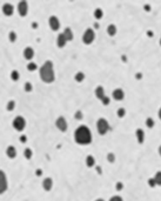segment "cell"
<instances>
[{
	"instance_id": "6da1fadb",
	"label": "cell",
	"mask_w": 161,
	"mask_h": 201,
	"mask_svg": "<svg viewBox=\"0 0 161 201\" xmlns=\"http://www.w3.org/2000/svg\"><path fill=\"white\" fill-rule=\"evenodd\" d=\"M74 140L79 145H88L92 142V133L87 126H80L74 132Z\"/></svg>"
},
{
	"instance_id": "7a4b0ae2",
	"label": "cell",
	"mask_w": 161,
	"mask_h": 201,
	"mask_svg": "<svg viewBox=\"0 0 161 201\" xmlns=\"http://www.w3.org/2000/svg\"><path fill=\"white\" fill-rule=\"evenodd\" d=\"M40 78L46 83H51L54 81L55 74H54L53 63H52V61L47 60V61H45V64L40 67Z\"/></svg>"
},
{
	"instance_id": "3957f363",
	"label": "cell",
	"mask_w": 161,
	"mask_h": 201,
	"mask_svg": "<svg viewBox=\"0 0 161 201\" xmlns=\"http://www.w3.org/2000/svg\"><path fill=\"white\" fill-rule=\"evenodd\" d=\"M97 128H98L99 134L105 135L109 131V123H108V121L105 118H100L97 121Z\"/></svg>"
},
{
	"instance_id": "277c9868",
	"label": "cell",
	"mask_w": 161,
	"mask_h": 201,
	"mask_svg": "<svg viewBox=\"0 0 161 201\" xmlns=\"http://www.w3.org/2000/svg\"><path fill=\"white\" fill-rule=\"evenodd\" d=\"M12 125H13L14 129H17L18 132H23L25 129V127H26V120H25V118H23L21 115H18V117L14 118Z\"/></svg>"
},
{
	"instance_id": "5b68a950",
	"label": "cell",
	"mask_w": 161,
	"mask_h": 201,
	"mask_svg": "<svg viewBox=\"0 0 161 201\" xmlns=\"http://www.w3.org/2000/svg\"><path fill=\"white\" fill-rule=\"evenodd\" d=\"M95 39V33H94V31L92 28H87V30L83 32V44L86 45H89L92 44L93 41Z\"/></svg>"
},
{
	"instance_id": "8992f818",
	"label": "cell",
	"mask_w": 161,
	"mask_h": 201,
	"mask_svg": "<svg viewBox=\"0 0 161 201\" xmlns=\"http://www.w3.org/2000/svg\"><path fill=\"white\" fill-rule=\"evenodd\" d=\"M95 97L98 99H100L101 101H103V105H109V98L106 97V94H105V91H103V86H99L95 88Z\"/></svg>"
},
{
	"instance_id": "52a82bcc",
	"label": "cell",
	"mask_w": 161,
	"mask_h": 201,
	"mask_svg": "<svg viewBox=\"0 0 161 201\" xmlns=\"http://www.w3.org/2000/svg\"><path fill=\"white\" fill-rule=\"evenodd\" d=\"M55 126L58 128L59 131H61V132H66V129H67V123H66V119L63 118V117H59L57 120H55Z\"/></svg>"
},
{
	"instance_id": "ba28073f",
	"label": "cell",
	"mask_w": 161,
	"mask_h": 201,
	"mask_svg": "<svg viewBox=\"0 0 161 201\" xmlns=\"http://www.w3.org/2000/svg\"><path fill=\"white\" fill-rule=\"evenodd\" d=\"M7 189V179L6 174L3 171H0V194L5 193Z\"/></svg>"
},
{
	"instance_id": "9c48e42d",
	"label": "cell",
	"mask_w": 161,
	"mask_h": 201,
	"mask_svg": "<svg viewBox=\"0 0 161 201\" xmlns=\"http://www.w3.org/2000/svg\"><path fill=\"white\" fill-rule=\"evenodd\" d=\"M18 12H19V14L21 17H25V15L27 14V12H28V4H27V1H20L19 4H18Z\"/></svg>"
},
{
	"instance_id": "30bf717a",
	"label": "cell",
	"mask_w": 161,
	"mask_h": 201,
	"mask_svg": "<svg viewBox=\"0 0 161 201\" xmlns=\"http://www.w3.org/2000/svg\"><path fill=\"white\" fill-rule=\"evenodd\" d=\"M48 24H49V27L53 31H58L59 28H60V21H59V19L55 15H51V17H49Z\"/></svg>"
},
{
	"instance_id": "8fae6325",
	"label": "cell",
	"mask_w": 161,
	"mask_h": 201,
	"mask_svg": "<svg viewBox=\"0 0 161 201\" xmlns=\"http://www.w3.org/2000/svg\"><path fill=\"white\" fill-rule=\"evenodd\" d=\"M1 10H3V12H4V14L5 15H12L13 14V12H14V7H13V5L10 4V3H6V4L3 5Z\"/></svg>"
},
{
	"instance_id": "7c38bea8",
	"label": "cell",
	"mask_w": 161,
	"mask_h": 201,
	"mask_svg": "<svg viewBox=\"0 0 161 201\" xmlns=\"http://www.w3.org/2000/svg\"><path fill=\"white\" fill-rule=\"evenodd\" d=\"M112 97H113L114 100H117V101H121L122 99L125 98V92L120 88H117V89H114V91H113Z\"/></svg>"
},
{
	"instance_id": "4fadbf2b",
	"label": "cell",
	"mask_w": 161,
	"mask_h": 201,
	"mask_svg": "<svg viewBox=\"0 0 161 201\" xmlns=\"http://www.w3.org/2000/svg\"><path fill=\"white\" fill-rule=\"evenodd\" d=\"M43 187H44L45 191H51L52 189V187H53V180L51 179V178H46L44 179V181H43Z\"/></svg>"
},
{
	"instance_id": "5bb4252c",
	"label": "cell",
	"mask_w": 161,
	"mask_h": 201,
	"mask_svg": "<svg viewBox=\"0 0 161 201\" xmlns=\"http://www.w3.org/2000/svg\"><path fill=\"white\" fill-rule=\"evenodd\" d=\"M24 57L25 59L31 60L34 57V49L32 48V47H26V48L24 49Z\"/></svg>"
},
{
	"instance_id": "9a60e30c",
	"label": "cell",
	"mask_w": 161,
	"mask_h": 201,
	"mask_svg": "<svg viewBox=\"0 0 161 201\" xmlns=\"http://www.w3.org/2000/svg\"><path fill=\"white\" fill-rule=\"evenodd\" d=\"M6 154H7V157L10 158V159H14L17 157V151H15L14 146H8V147L6 148Z\"/></svg>"
},
{
	"instance_id": "2e32d148",
	"label": "cell",
	"mask_w": 161,
	"mask_h": 201,
	"mask_svg": "<svg viewBox=\"0 0 161 201\" xmlns=\"http://www.w3.org/2000/svg\"><path fill=\"white\" fill-rule=\"evenodd\" d=\"M66 43H67V40H66V38H65V35H63V33H60V34L58 35V39H57V45H58V47H63L65 45H66Z\"/></svg>"
},
{
	"instance_id": "e0dca14e",
	"label": "cell",
	"mask_w": 161,
	"mask_h": 201,
	"mask_svg": "<svg viewBox=\"0 0 161 201\" xmlns=\"http://www.w3.org/2000/svg\"><path fill=\"white\" fill-rule=\"evenodd\" d=\"M137 138L139 143H143V141H145V132L142 131L141 128H138L137 129Z\"/></svg>"
},
{
	"instance_id": "ac0fdd59",
	"label": "cell",
	"mask_w": 161,
	"mask_h": 201,
	"mask_svg": "<svg viewBox=\"0 0 161 201\" xmlns=\"http://www.w3.org/2000/svg\"><path fill=\"white\" fill-rule=\"evenodd\" d=\"M63 35H65V38H66L67 41H71V40L73 39V32H72V30H71L69 27L65 28V31H63Z\"/></svg>"
},
{
	"instance_id": "d6986e66",
	"label": "cell",
	"mask_w": 161,
	"mask_h": 201,
	"mask_svg": "<svg viewBox=\"0 0 161 201\" xmlns=\"http://www.w3.org/2000/svg\"><path fill=\"white\" fill-rule=\"evenodd\" d=\"M107 33H108V35H111V37H113V35L117 34V26H115V25H113V24L108 25Z\"/></svg>"
},
{
	"instance_id": "ffe728a7",
	"label": "cell",
	"mask_w": 161,
	"mask_h": 201,
	"mask_svg": "<svg viewBox=\"0 0 161 201\" xmlns=\"http://www.w3.org/2000/svg\"><path fill=\"white\" fill-rule=\"evenodd\" d=\"M86 165H87V167H93L95 165V160H94V158L92 155H88L86 158Z\"/></svg>"
},
{
	"instance_id": "44dd1931",
	"label": "cell",
	"mask_w": 161,
	"mask_h": 201,
	"mask_svg": "<svg viewBox=\"0 0 161 201\" xmlns=\"http://www.w3.org/2000/svg\"><path fill=\"white\" fill-rule=\"evenodd\" d=\"M74 79H75L78 83H81V81H83V80H85V74H83V72H78V73L75 74Z\"/></svg>"
},
{
	"instance_id": "7402d4cb",
	"label": "cell",
	"mask_w": 161,
	"mask_h": 201,
	"mask_svg": "<svg viewBox=\"0 0 161 201\" xmlns=\"http://www.w3.org/2000/svg\"><path fill=\"white\" fill-rule=\"evenodd\" d=\"M154 180H155L156 186H161V172H158L154 177Z\"/></svg>"
},
{
	"instance_id": "603a6c76",
	"label": "cell",
	"mask_w": 161,
	"mask_h": 201,
	"mask_svg": "<svg viewBox=\"0 0 161 201\" xmlns=\"http://www.w3.org/2000/svg\"><path fill=\"white\" fill-rule=\"evenodd\" d=\"M103 10H100V8H97V10L94 11V17H95L97 19H101V18H103Z\"/></svg>"
},
{
	"instance_id": "cb8c5ba5",
	"label": "cell",
	"mask_w": 161,
	"mask_h": 201,
	"mask_svg": "<svg viewBox=\"0 0 161 201\" xmlns=\"http://www.w3.org/2000/svg\"><path fill=\"white\" fill-rule=\"evenodd\" d=\"M24 155L26 159H31L32 158V155H33V152H32V149L31 148H26L24 152Z\"/></svg>"
},
{
	"instance_id": "d4e9b609",
	"label": "cell",
	"mask_w": 161,
	"mask_h": 201,
	"mask_svg": "<svg viewBox=\"0 0 161 201\" xmlns=\"http://www.w3.org/2000/svg\"><path fill=\"white\" fill-rule=\"evenodd\" d=\"M15 107V103L13 101V100H10L8 103H7V106H6V108H7V111H13Z\"/></svg>"
},
{
	"instance_id": "484cf974",
	"label": "cell",
	"mask_w": 161,
	"mask_h": 201,
	"mask_svg": "<svg viewBox=\"0 0 161 201\" xmlns=\"http://www.w3.org/2000/svg\"><path fill=\"white\" fill-rule=\"evenodd\" d=\"M11 79L17 81V80L19 79V72H18V71H12V72H11Z\"/></svg>"
},
{
	"instance_id": "4316f807",
	"label": "cell",
	"mask_w": 161,
	"mask_h": 201,
	"mask_svg": "<svg viewBox=\"0 0 161 201\" xmlns=\"http://www.w3.org/2000/svg\"><path fill=\"white\" fill-rule=\"evenodd\" d=\"M126 115V109L125 108H119L118 109V117L119 118H123Z\"/></svg>"
},
{
	"instance_id": "83f0119b",
	"label": "cell",
	"mask_w": 161,
	"mask_h": 201,
	"mask_svg": "<svg viewBox=\"0 0 161 201\" xmlns=\"http://www.w3.org/2000/svg\"><path fill=\"white\" fill-rule=\"evenodd\" d=\"M37 68H38V66H37L35 63H29V64L27 65V69H28V71H35Z\"/></svg>"
},
{
	"instance_id": "f1b7e54d",
	"label": "cell",
	"mask_w": 161,
	"mask_h": 201,
	"mask_svg": "<svg viewBox=\"0 0 161 201\" xmlns=\"http://www.w3.org/2000/svg\"><path fill=\"white\" fill-rule=\"evenodd\" d=\"M146 125H147V127L148 128H152L153 126H154V120H153L152 118H147Z\"/></svg>"
},
{
	"instance_id": "f546056e",
	"label": "cell",
	"mask_w": 161,
	"mask_h": 201,
	"mask_svg": "<svg viewBox=\"0 0 161 201\" xmlns=\"http://www.w3.org/2000/svg\"><path fill=\"white\" fill-rule=\"evenodd\" d=\"M8 38H10V41H15V39H17V34H15V32H10L8 33Z\"/></svg>"
},
{
	"instance_id": "4dcf8cb0",
	"label": "cell",
	"mask_w": 161,
	"mask_h": 201,
	"mask_svg": "<svg viewBox=\"0 0 161 201\" xmlns=\"http://www.w3.org/2000/svg\"><path fill=\"white\" fill-rule=\"evenodd\" d=\"M32 88H33V87H32V83H28V81H27V83H25V91H26V92H31V91H32Z\"/></svg>"
},
{
	"instance_id": "1f68e13d",
	"label": "cell",
	"mask_w": 161,
	"mask_h": 201,
	"mask_svg": "<svg viewBox=\"0 0 161 201\" xmlns=\"http://www.w3.org/2000/svg\"><path fill=\"white\" fill-rule=\"evenodd\" d=\"M107 159H108V161L109 162H114V160H115V155L113 154V153H109L107 155Z\"/></svg>"
},
{
	"instance_id": "d6a6232c",
	"label": "cell",
	"mask_w": 161,
	"mask_h": 201,
	"mask_svg": "<svg viewBox=\"0 0 161 201\" xmlns=\"http://www.w3.org/2000/svg\"><path fill=\"white\" fill-rule=\"evenodd\" d=\"M109 201H123V200H122V198H121V196L115 195V196H112V198L109 199Z\"/></svg>"
},
{
	"instance_id": "836d02e7",
	"label": "cell",
	"mask_w": 161,
	"mask_h": 201,
	"mask_svg": "<svg viewBox=\"0 0 161 201\" xmlns=\"http://www.w3.org/2000/svg\"><path fill=\"white\" fill-rule=\"evenodd\" d=\"M148 185H149V186H151V187H155V186H156V183H155V180H154V178H153V179H149V180H148Z\"/></svg>"
},
{
	"instance_id": "e575fe53",
	"label": "cell",
	"mask_w": 161,
	"mask_h": 201,
	"mask_svg": "<svg viewBox=\"0 0 161 201\" xmlns=\"http://www.w3.org/2000/svg\"><path fill=\"white\" fill-rule=\"evenodd\" d=\"M75 118H77V119H81V118H83V114H81V112H77V113H75Z\"/></svg>"
},
{
	"instance_id": "d590c367",
	"label": "cell",
	"mask_w": 161,
	"mask_h": 201,
	"mask_svg": "<svg viewBox=\"0 0 161 201\" xmlns=\"http://www.w3.org/2000/svg\"><path fill=\"white\" fill-rule=\"evenodd\" d=\"M159 118H160V120H161V107H160V109H159Z\"/></svg>"
},
{
	"instance_id": "8d00e7d4",
	"label": "cell",
	"mask_w": 161,
	"mask_h": 201,
	"mask_svg": "<svg viewBox=\"0 0 161 201\" xmlns=\"http://www.w3.org/2000/svg\"><path fill=\"white\" fill-rule=\"evenodd\" d=\"M159 154H160V157H161V146L159 147Z\"/></svg>"
},
{
	"instance_id": "74e56055",
	"label": "cell",
	"mask_w": 161,
	"mask_h": 201,
	"mask_svg": "<svg viewBox=\"0 0 161 201\" xmlns=\"http://www.w3.org/2000/svg\"><path fill=\"white\" fill-rule=\"evenodd\" d=\"M95 201H103V199H98V200H95Z\"/></svg>"
},
{
	"instance_id": "f35d334b",
	"label": "cell",
	"mask_w": 161,
	"mask_h": 201,
	"mask_svg": "<svg viewBox=\"0 0 161 201\" xmlns=\"http://www.w3.org/2000/svg\"><path fill=\"white\" fill-rule=\"evenodd\" d=\"M160 45H161V39H160Z\"/></svg>"
}]
</instances>
